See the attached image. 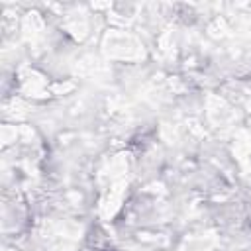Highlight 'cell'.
Segmentation results:
<instances>
[]
</instances>
